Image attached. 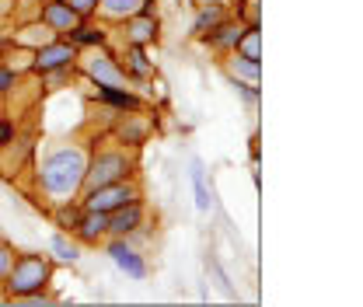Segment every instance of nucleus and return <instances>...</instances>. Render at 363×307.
Here are the masks:
<instances>
[{
  "label": "nucleus",
  "instance_id": "f257e3e1",
  "mask_svg": "<svg viewBox=\"0 0 363 307\" xmlns=\"http://www.w3.org/2000/svg\"><path fill=\"white\" fill-rule=\"evenodd\" d=\"M84 168H88V157H84L81 147H60V150H52L43 161L39 185L49 196H56V203H70V196L81 192Z\"/></svg>",
  "mask_w": 363,
  "mask_h": 307
},
{
  "label": "nucleus",
  "instance_id": "f03ea898",
  "mask_svg": "<svg viewBox=\"0 0 363 307\" xmlns=\"http://www.w3.org/2000/svg\"><path fill=\"white\" fill-rule=\"evenodd\" d=\"M49 276H52L49 259H43V255H18V259L11 262V269H7V276H4L7 297L18 301V297H25V294L45 290Z\"/></svg>",
  "mask_w": 363,
  "mask_h": 307
},
{
  "label": "nucleus",
  "instance_id": "7ed1b4c3",
  "mask_svg": "<svg viewBox=\"0 0 363 307\" xmlns=\"http://www.w3.org/2000/svg\"><path fill=\"white\" fill-rule=\"evenodd\" d=\"M133 168H136L133 154H126V150H101V154H94V157L88 161L81 189L88 192V189H98V185H108V182L130 178L133 175Z\"/></svg>",
  "mask_w": 363,
  "mask_h": 307
},
{
  "label": "nucleus",
  "instance_id": "20e7f679",
  "mask_svg": "<svg viewBox=\"0 0 363 307\" xmlns=\"http://www.w3.org/2000/svg\"><path fill=\"white\" fill-rule=\"evenodd\" d=\"M81 199H84V203H81L84 210L112 213V210H119V206H126V203L140 199V185H136L133 178H119V182H108V185L88 189V192H84Z\"/></svg>",
  "mask_w": 363,
  "mask_h": 307
},
{
  "label": "nucleus",
  "instance_id": "39448f33",
  "mask_svg": "<svg viewBox=\"0 0 363 307\" xmlns=\"http://www.w3.org/2000/svg\"><path fill=\"white\" fill-rule=\"evenodd\" d=\"M77 60H81V70L88 74L98 88H130V74L116 63V56L101 52L98 45L91 52H77Z\"/></svg>",
  "mask_w": 363,
  "mask_h": 307
},
{
  "label": "nucleus",
  "instance_id": "423d86ee",
  "mask_svg": "<svg viewBox=\"0 0 363 307\" xmlns=\"http://www.w3.org/2000/svg\"><path fill=\"white\" fill-rule=\"evenodd\" d=\"M77 45L70 43V39H60V43H43L35 49V60H32V67L45 74V70H56V67H74L77 63Z\"/></svg>",
  "mask_w": 363,
  "mask_h": 307
},
{
  "label": "nucleus",
  "instance_id": "0eeeda50",
  "mask_svg": "<svg viewBox=\"0 0 363 307\" xmlns=\"http://www.w3.org/2000/svg\"><path fill=\"white\" fill-rule=\"evenodd\" d=\"M81 21H84V18H81L74 7H67L63 0H49V4L43 7V25L49 28V32L63 35V39H67V35H70V32H74Z\"/></svg>",
  "mask_w": 363,
  "mask_h": 307
},
{
  "label": "nucleus",
  "instance_id": "6e6552de",
  "mask_svg": "<svg viewBox=\"0 0 363 307\" xmlns=\"http://www.w3.org/2000/svg\"><path fill=\"white\" fill-rule=\"evenodd\" d=\"M140 227H143V206H140V199H133V203H126V206H119V210L108 213V234L112 238H130Z\"/></svg>",
  "mask_w": 363,
  "mask_h": 307
},
{
  "label": "nucleus",
  "instance_id": "1a4fd4ad",
  "mask_svg": "<svg viewBox=\"0 0 363 307\" xmlns=\"http://www.w3.org/2000/svg\"><path fill=\"white\" fill-rule=\"evenodd\" d=\"M108 255H112V262L119 265L126 276H133V279H143V276H147V262L136 255V248L126 238H112V241H108Z\"/></svg>",
  "mask_w": 363,
  "mask_h": 307
},
{
  "label": "nucleus",
  "instance_id": "9d476101",
  "mask_svg": "<svg viewBox=\"0 0 363 307\" xmlns=\"http://www.w3.org/2000/svg\"><path fill=\"white\" fill-rule=\"evenodd\" d=\"M154 39H157V18L150 14V7L126 18V43L130 45H150Z\"/></svg>",
  "mask_w": 363,
  "mask_h": 307
},
{
  "label": "nucleus",
  "instance_id": "9b49d317",
  "mask_svg": "<svg viewBox=\"0 0 363 307\" xmlns=\"http://www.w3.org/2000/svg\"><path fill=\"white\" fill-rule=\"evenodd\" d=\"M74 234H77L84 245H98V241L108 234V213L84 210V213H81V220H77V227H74Z\"/></svg>",
  "mask_w": 363,
  "mask_h": 307
},
{
  "label": "nucleus",
  "instance_id": "f8f14e48",
  "mask_svg": "<svg viewBox=\"0 0 363 307\" xmlns=\"http://www.w3.org/2000/svg\"><path fill=\"white\" fill-rule=\"evenodd\" d=\"M147 7H150V0H98L94 14H101L108 21H126V18H133Z\"/></svg>",
  "mask_w": 363,
  "mask_h": 307
},
{
  "label": "nucleus",
  "instance_id": "ddd939ff",
  "mask_svg": "<svg viewBox=\"0 0 363 307\" xmlns=\"http://www.w3.org/2000/svg\"><path fill=\"white\" fill-rule=\"evenodd\" d=\"M224 70L227 77H234L238 84H255L259 88V60H245V56H238V52H230L224 60Z\"/></svg>",
  "mask_w": 363,
  "mask_h": 307
},
{
  "label": "nucleus",
  "instance_id": "4468645a",
  "mask_svg": "<svg viewBox=\"0 0 363 307\" xmlns=\"http://www.w3.org/2000/svg\"><path fill=\"white\" fill-rule=\"evenodd\" d=\"M147 130H150V123H147V119H136V116H123V119L116 123V136H119L123 143H130V147H140V143L147 140Z\"/></svg>",
  "mask_w": 363,
  "mask_h": 307
},
{
  "label": "nucleus",
  "instance_id": "2eb2a0df",
  "mask_svg": "<svg viewBox=\"0 0 363 307\" xmlns=\"http://www.w3.org/2000/svg\"><path fill=\"white\" fill-rule=\"evenodd\" d=\"M230 52H238V56H245V60H262V28L259 25H248L241 35H238V43Z\"/></svg>",
  "mask_w": 363,
  "mask_h": 307
},
{
  "label": "nucleus",
  "instance_id": "dca6fc26",
  "mask_svg": "<svg viewBox=\"0 0 363 307\" xmlns=\"http://www.w3.org/2000/svg\"><path fill=\"white\" fill-rule=\"evenodd\" d=\"M220 21H224V7H220V4H203V7H199V14H196L192 32H196L199 39H206V35H210Z\"/></svg>",
  "mask_w": 363,
  "mask_h": 307
},
{
  "label": "nucleus",
  "instance_id": "f3484780",
  "mask_svg": "<svg viewBox=\"0 0 363 307\" xmlns=\"http://www.w3.org/2000/svg\"><path fill=\"white\" fill-rule=\"evenodd\" d=\"M241 32H245V28H241L238 21H220V25H217V28H213V32H210L206 39H210V45H213V49H220V52H230Z\"/></svg>",
  "mask_w": 363,
  "mask_h": 307
},
{
  "label": "nucleus",
  "instance_id": "a211bd4d",
  "mask_svg": "<svg viewBox=\"0 0 363 307\" xmlns=\"http://www.w3.org/2000/svg\"><path fill=\"white\" fill-rule=\"evenodd\" d=\"M101 98L116 105L119 112H140V98L130 88H101Z\"/></svg>",
  "mask_w": 363,
  "mask_h": 307
},
{
  "label": "nucleus",
  "instance_id": "6ab92c4d",
  "mask_svg": "<svg viewBox=\"0 0 363 307\" xmlns=\"http://www.w3.org/2000/svg\"><path fill=\"white\" fill-rule=\"evenodd\" d=\"M192 185H196V206H199V210H210V206H213V196H210V189H206V172H203L199 161H192Z\"/></svg>",
  "mask_w": 363,
  "mask_h": 307
},
{
  "label": "nucleus",
  "instance_id": "aec40b11",
  "mask_svg": "<svg viewBox=\"0 0 363 307\" xmlns=\"http://www.w3.org/2000/svg\"><path fill=\"white\" fill-rule=\"evenodd\" d=\"M67 39L77 45V49H81V45H101V43H105V32H98V28H91V25H84V21H81V25H77V28H74Z\"/></svg>",
  "mask_w": 363,
  "mask_h": 307
},
{
  "label": "nucleus",
  "instance_id": "412c9836",
  "mask_svg": "<svg viewBox=\"0 0 363 307\" xmlns=\"http://www.w3.org/2000/svg\"><path fill=\"white\" fill-rule=\"evenodd\" d=\"M52 252H56L60 262H77V245L67 241V234H56L52 238Z\"/></svg>",
  "mask_w": 363,
  "mask_h": 307
},
{
  "label": "nucleus",
  "instance_id": "4be33fe9",
  "mask_svg": "<svg viewBox=\"0 0 363 307\" xmlns=\"http://www.w3.org/2000/svg\"><path fill=\"white\" fill-rule=\"evenodd\" d=\"M126 60H130V70H133L136 77H150V70H154V67L147 63L143 45H130V56H126Z\"/></svg>",
  "mask_w": 363,
  "mask_h": 307
},
{
  "label": "nucleus",
  "instance_id": "5701e85b",
  "mask_svg": "<svg viewBox=\"0 0 363 307\" xmlns=\"http://www.w3.org/2000/svg\"><path fill=\"white\" fill-rule=\"evenodd\" d=\"M81 213H84V206H81V210H70V206L63 203V206L56 210V223H60L63 230H70V234H74V227H77V220H81Z\"/></svg>",
  "mask_w": 363,
  "mask_h": 307
},
{
  "label": "nucleus",
  "instance_id": "b1692460",
  "mask_svg": "<svg viewBox=\"0 0 363 307\" xmlns=\"http://www.w3.org/2000/svg\"><path fill=\"white\" fill-rule=\"evenodd\" d=\"M63 4H67V7H74L81 18H91V14H94V7H98V0H63Z\"/></svg>",
  "mask_w": 363,
  "mask_h": 307
},
{
  "label": "nucleus",
  "instance_id": "393cba45",
  "mask_svg": "<svg viewBox=\"0 0 363 307\" xmlns=\"http://www.w3.org/2000/svg\"><path fill=\"white\" fill-rule=\"evenodd\" d=\"M14 84H18V74L11 67H0V94H7Z\"/></svg>",
  "mask_w": 363,
  "mask_h": 307
},
{
  "label": "nucleus",
  "instance_id": "a878e982",
  "mask_svg": "<svg viewBox=\"0 0 363 307\" xmlns=\"http://www.w3.org/2000/svg\"><path fill=\"white\" fill-rule=\"evenodd\" d=\"M241 14H245V21H248V25H259V0H245Z\"/></svg>",
  "mask_w": 363,
  "mask_h": 307
},
{
  "label": "nucleus",
  "instance_id": "bb28decb",
  "mask_svg": "<svg viewBox=\"0 0 363 307\" xmlns=\"http://www.w3.org/2000/svg\"><path fill=\"white\" fill-rule=\"evenodd\" d=\"M11 262H14V252H11L7 245H0V283H4V276H7Z\"/></svg>",
  "mask_w": 363,
  "mask_h": 307
},
{
  "label": "nucleus",
  "instance_id": "cd10ccee",
  "mask_svg": "<svg viewBox=\"0 0 363 307\" xmlns=\"http://www.w3.org/2000/svg\"><path fill=\"white\" fill-rule=\"evenodd\" d=\"M11 136H14V130H11L7 123H0V150H4V147L11 143Z\"/></svg>",
  "mask_w": 363,
  "mask_h": 307
},
{
  "label": "nucleus",
  "instance_id": "c85d7f7f",
  "mask_svg": "<svg viewBox=\"0 0 363 307\" xmlns=\"http://www.w3.org/2000/svg\"><path fill=\"white\" fill-rule=\"evenodd\" d=\"M238 4H241V0H238Z\"/></svg>",
  "mask_w": 363,
  "mask_h": 307
}]
</instances>
